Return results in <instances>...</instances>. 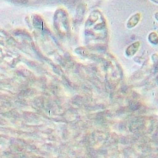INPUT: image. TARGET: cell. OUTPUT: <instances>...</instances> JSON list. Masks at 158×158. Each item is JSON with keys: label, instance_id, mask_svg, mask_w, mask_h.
<instances>
[{"label": "cell", "instance_id": "3957f363", "mask_svg": "<svg viewBox=\"0 0 158 158\" xmlns=\"http://www.w3.org/2000/svg\"><path fill=\"white\" fill-rule=\"evenodd\" d=\"M148 40L151 43L154 44H158V35L155 32H152L148 36Z\"/></svg>", "mask_w": 158, "mask_h": 158}, {"label": "cell", "instance_id": "7a4b0ae2", "mask_svg": "<svg viewBox=\"0 0 158 158\" xmlns=\"http://www.w3.org/2000/svg\"><path fill=\"white\" fill-rule=\"evenodd\" d=\"M140 44L139 42H135V43L131 44L130 47L127 48V53L130 56H132L136 53V51L138 50Z\"/></svg>", "mask_w": 158, "mask_h": 158}, {"label": "cell", "instance_id": "277c9868", "mask_svg": "<svg viewBox=\"0 0 158 158\" xmlns=\"http://www.w3.org/2000/svg\"><path fill=\"white\" fill-rule=\"evenodd\" d=\"M155 16L156 19L157 20V21H158V12L156 13Z\"/></svg>", "mask_w": 158, "mask_h": 158}, {"label": "cell", "instance_id": "6da1fadb", "mask_svg": "<svg viewBox=\"0 0 158 158\" xmlns=\"http://www.w3.org/2000/svg\"><path fill=\"white\" fill-rule=\"evenodd\" d=\"M140 19V14H136L132 15L129 19L127 23V27L128 28H132L136 25Z\"/></svg>", "mask_w": 158, "mask_h": 158}, {"label": "cell", "instance_id": "5b68a950", "mask_svg": "<svg viewBox=\"0 0 158 158\" xmlns=\"http://www.w3.org/2000/svg\"><path fill=\"white\" fill-rule=\"evenodd\" d=\"M151 1L153 2H155L156 4H158V0H151Z\"/></svg>", "mask_w": 158, "mask_h": 158}]
</instances>
